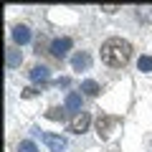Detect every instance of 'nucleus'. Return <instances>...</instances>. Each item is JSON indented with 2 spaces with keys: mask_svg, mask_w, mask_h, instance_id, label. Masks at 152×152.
Listing matches in <instances>:
<instances>
[{
  "mask_svg": "<svg viewBox=\"0 0 152 152\" xmlns=\"http://www.w3.org/2000/svg\"><path fill=\"white\" fill-rule=\"evenodd\" d=\"M132 58V43L124 38H109L102 43V61L112 69H119Z\"/></svg>",
  "mask_w": 152,
  "mask_h": 152,
  "instance_id": "f257e3e1",
  "label": "nucleus"
},
{
  "mask_svg": "<svg viewBox=\"0 0 152 152\" xmlns=\"http://www.w3.org/2000/svg\"><path fill=\"white\" fill-rule=\"evenodd\" d=\"M119 124H122V119H119V117L99 114V117H96V134L102 137V140H109V137H112V132L117 129Z\"/></svg>",
  "mask_w": 152,
  "mask_h": 152,
  "instance_id": "f03ea898",
  "label": "nucleus"
},
{
  "mask_svg": "<svg viewBox=\"0 0 152 152\" xmlns=\"http://www.w3.org/2000/svg\"><path fill=\"white\" fill-rule=\"evenodd\" d=\"M89 124H91V117H89V112H79L74 114L69 119V132H74V134H81V132L89 129Z\"/></svg>",
  "mask_w": 152,
  "mask_h": 152,
  "instance_id": "7ed1b4c3",
  "label": "nucleus"
},
{
  "mask_svg": "<svg viewBox=\"0 0 152 152\" xmlns=\"http://www.w3.org/2000/svg\"><path fill=\"white\" fill-rule=\"evenodd\" d=\"M41 142H43L51 152H64L66 150V140L58 137V134H51V132H43V134H41Z\"/></svg>",
  "mask_w": 152,
  "mask_h": 152,
  "instance_id": "20e7f679",
  "label": "nucleus"
},
{
  "mask_svg": "<svg viewBox=\"0 0 152 152\" xmlns=\"http://www.w3.org/2000/svg\"><path fill=\"white\" fill-rule=\"evenodd\" d=\"M71 38H56L53 43H51V56L53 58H66L69 56V51H71Z\"/></svg>",
  "mask_w": 152,
  "mask_h": 152,
  "instance_id": "39448f33",
  "label": "nucleus"
},
{
  "mask_svg": "<svg viewBox=\"0 0 152 152\" xmlns=\"http://www.w3.org/2000/svg\"><path fill=\"white\" fill-rule=\"evenodd\" d=\"M48 79H51V71L46 66H33L31 69V81L33 84H46Z\"/></svg>",
  "mask_w": 152,
  "mask_h": 152,
  "instance_id": "423d86ee",
  "label": "nucleus"
},
{
  "mask_svg": "<svg viewBox=\"0 0 152 152\" xmlns=\"http://www.w3.org/2000/svg\"><path fill=\"white\" fill-rule=\"evenodd\" d=\"M71 66H74L76 71H86L89 66H91V56H89V53H84V51H81V53H76L74 58H71Z\"/></svg>",
  "mask_w": 152,
  "mask_h": 152,
  "instance_id": "0eeeda50",
  "label": "nucleus"
},
{
  "mask_svg": "<svg viewBox=\"0 0 152 152\" xmlns=\"http://www.w3.org/2000/svg\"><path fill=\"white\" fill-rule=\"evenodd\" d=\"M13 41H15L18 46H26L28 41H31V31H28L26 26H15L13 28Z\"/></svg>",
  "mask_w": 152,
  "mask_h": 152,
  "instance_id": "6e6552de",
  "label": "nucleus"
},
{
  "mask_svg": "<svg viewBox=\"0 0 152 152\" xmlns=\"http://www.w3.org/2000/svg\"><path fill=\"white\" fill-rule=\"evenodd\" d=\"M66 109L69 112H81V94H76V91H71L69 96H66Z\"/></svg>",
  "mask_w": 152,
  "mask_h": 152,
  "instance_id": "1a4fd4ad",
  "label": "nucleus"
},
{
  "mask_svg": "<svg viewBox=\"0 0 152 152\" xmlns=\"http://www.w3.org/2000/svg\"><path fill=\"white\" fill-rule=\"evenodd\" d=\"M81 91L86 94V96H99V91H102V89H99V84H96V81H91V79H89V81H84V84H81Z\"/></svg>",
  "mask_w": 152,
  "mask_h": 152,
  "instance_id": "9d476101",
  "label": "nucleus"
},
{
  "mask_svg": "<svg viewBox=\"0 0 152 152\" xmlns=\"http://www.w3.org/2000/svg\"><path fill=\"white\" fill-rule=\"evenodd\" d=\"M137 69L140 71H152V56H142V58L137 61Z\"/></svg>",
  "mask_w": 152,
  "mask_h": 152,
  "instance_id": "9b49d317",
  "label": "nucleus"
},
{
  "mask_svg": "<svg viewBox=\"0 0 152 152\" xmlns=\"http://www.w3.org/2000/svg\"><path fill=\"white\" fill-rule=\"evenodd\" d=\"M20 64V53L15 48H8V66H18Z\"/></svg>",
  "mask_w": 152,
  "mask_h": 152,
  "instance_id": "f8f14e48",
  "label": "nucleus"
},
{
  "mask_svg": "<svg viewBox=\"0 0 152 152\" xmlns=\"http://www.w3.org/2000/svg\"><path fill=\"white\" fill-rule=\"evenodd\" d=\"M18 152H38V147L33 145L31 140H23L20 145H18Z\"/></svg>",
  "mask_w": 152,
  "mask_h": 152,
  "instance_id": "ddd939ff",
  "label": "nucleus"
},
{
  "mask_svg": "<svg viewBox=\"0 0 152 152\" xmlns=\"http://www.w3.org/2000/svg\"><path fill=\"white\" fill-rule=\"evenodd\" d=\"M46 117H48V119H64L66 114H64V109H48V112H46Z\"/></svg>",
  "mask_w": 152,
  "mask_h": 152,
  "instance_id": "4468645a",
  "label": "nucleus"
},
{
  "mask_svg": "<svg viewBox=\"0 0 152 152\" xmlns=\"http://www.w3.org/2000/svg\"><path fill=\"white\" fill-rule=\"evenodd\" d=\"M36 94H38V91H36V89H33V86H28V89H26V91H23V96H26V99H28V96H36Z\"/></svg>",
  "mask_w": 152,
  "mask_h": 152,
  "instance_id": "2eb2a0df",
  "label": "nucleus"
},
{
  "mask_svg": "<svg viewBox=\"0 0 152 152\" xmlns=\"http://www.w3.org/2000/svg\"><path fill=\"white\" fill-rule=\"evenodd\" d=\"M102 10H107V13H117L119 8H117V5H102Z\"/></svg>",
  "mask_w": 152,
  "mask_h": 152,
  "instance_id": "dca6fc26",
  "label": "nucleus"
}]
</instances>
